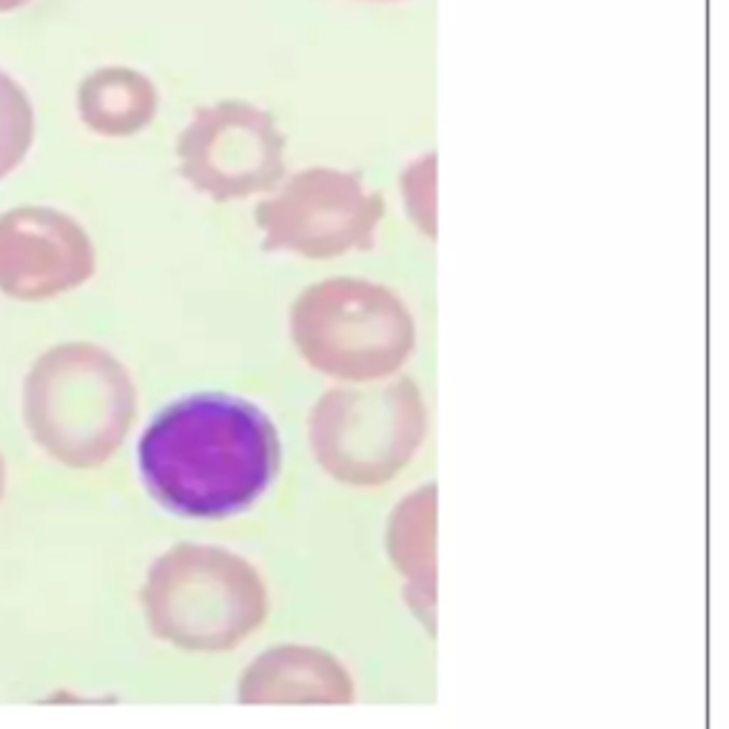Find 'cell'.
Here are the masks:
<instances>
[{
    "mask_svg": "<svg viewBox=\"0 0 729 729\" xmlns=\"http://www.w3.org/2000/svg\"><path fill=\"white\" fill-rule=\"evenodd\" d=\"M428 436V408L413 379L331 388L308 413V445L333 482L383 488Z\"/></svg>",
    "mask_w": 729,
    "mask_h": 729,
    "instance_id": "obj_5",
    "label": "cell"
},
{
    "mask_svg": "<svg viewBox=\"0 0 729 729\" xmlns=\"http://www.w3.org/2000/svg\"><path fill=\"white\" fill-rule=\"evenodd\" d=\"M160 94L143 71L103 66L78 86V112L100 137H132L155 121Z\"/></svg>",
    "mask_w": 729,
    "mask_h": 729,
    "instance_id": "obj_11",
    "label": "cell"
},
{
    "mask_svg": "<svg viewBox=\"0 0 729 729\" xmlns=\"http://www.w3.org/2000/svg\"><path fill=\"white\" fill-rule=\"evenodd\" d=\"M180 178L214 203L274 192L285 180V135L248 100L200 106L178 137Z\"/></svg>",
    "mask_w": 729,
    "mask_h": 729,
    "instance_id": "obj_7",
    "label": "cell"
},
{
    "mask_svg": "<svg viewBox=\"0 0 729 729\" xmlns=\"http://www.w3.org/2000/svg\"><path fill=\"white\" fill-rule=\"evenodd\" d=\"M29 0H0V12H14V9L26 7Z\"/></svg>",
    "mask_w": 729,
    "mask_h": 729,
    "instance_id": "obj_14",
    "label": "cell"
},
{
    "mask_svg": "<svg viewBox=\"0 0 729 729\" xmlns=\"http://www.w3.org/2000/svg\"><path fill=\"white\" fill-rule=\"evenodd\" d=\"M283 442L260 405L192 394L155 413L137 445L143 488L183 519H231L254 508L280 474Z\"/></svg>",
    "mask_w": 729,
    "mask_h": 729,
    "instance_id": "obj_1",
    "label": "cell"
},
{
    "mask_svg": "<svg viewBox=\"0 0 729 729\" xmlns=\"http://www.w3.org/2000/svg\"><path fill=\"white\" fill-rule=\"evenodd\" d=\"M385 217V203L356 171L314 166L276 185L257 206L262 248L305 260L371 251Z\"/></svg>",
    "mask_w": 729,
    "mask_h": 729,
    "instance_id": "obj_6",
    "label": "cell"
},
{
    "mask_svg": "<svg viewBox=\"0 0 729 729\" xmlns=\"http://www.w3.org/2000/svg\"><path fill=\"white\" fill-rule=\"evenodd\" d=\"M135 417V379L112 351L94 342L43 351L23 379L29 436L64 468H103L123 447Z\"/></svg>",
    "mask_w": 729,
    "mask_h": 729,
    "instance_id": "obj_2",
    "label": "cell"
},
{
    "mask_svg": "<svg viewBox=\"0 0 729 729\" xmlns=\"http://www.w3.org/2000/svg\"><path fill=\"white\" fill-rule=\"evenodd\" d=\"M240 704H354L356 684L337 656L308 645L260 652L237 681Z\"/></svg>",
    "mask_w": 729,
    "mask_h": 729,
    "instance_id": "obj_9",
    "label": "cell"
},
{
    "mask_svg": "<svg viewBox=\"0 0 729 729\" xmlns=\"http://www.w3.org/2000/svg\"><path fill=\"white\" fill-rule=\"evenodd\" d=\"M288 333L303 360L348 385L385 383L417 351L411 308L388 285L333 276L294 299Z\"/></svg>",
    "mask_w": 729,
    "mask_h": 729,
    "instance_id": "obj_4",
    "label": "cell"
},
{
    "mask_svg": "<svg viewBox=\"0 0 729 729\" xmlns=\"http://www.w3.org/2000/svg\"><path fill=\"white\" fill-rule=\"evenodd\" d=\"M388 556L402 576L405 595L428 630L436 616V488L413 490L388 522Z\"/></svg>",
    "mask_w": 729,
    "mask_h": 729,
    "instance_id": "obj_10",
    "label": "cell"
},
{
    "mask_svg": "<svg viewBox=\"0 0 729 729\" xmlns=\"http://www.w3.org/2000/svg\"><path fill=\"white\" fill-rule=\"evenodd\" d=\"M3 493H7V462L0 456V499H3Z\"/></svg>",
    "mask_w": 729,
    "mask_h": 729,
    "instance_id": "obj_15",
    "label": "cell"
},
{
    "mask_svg": "<svg viewBox=\"0 0 729 729\" xmlns=\"http://www.w3.org/2000/svg\"><path fill=\"white\" fill-rule=\"evenodd\" d=\"M371 3H399V0H371Z\"/></svg>",
    "mask_w": 729,
    "mask_h": 729,
    "instance_id": "obj_16",
    "label": "cell"
},
{
    "mask_svg": "<svg viewBox=\"0 0 729 729\" xmlns=\"http://www.w3.org/2000/svg\"><path fill=\"white\" fill-rule=\"evenodd\" d=\"M35 140V109L26 92L7 71H0V180L9 178Z\"/></svg>",
    "mask_w": 729,
    "mask_h": 729,
    "instance_id": "obj_12",
    "label": "cell"
},
{
    "mask_svg": "<svg viewBox=\"0 0 729 729\" xmlns=\"http://www.w3.org/2000/svg\"><path fill=\"white\" fill-rule=\"evenodd\" d=\"M151 636L185 652H228L269 616L260 570L217 545L183 542L151 561L140 590Z\"/></svg>",
    "mask_w": 729,
    "mask_h": 729,
    "instance_id": "obj_3",
    "label": "cell"
},
{
    "mask_svg": "<svg viewBox=\"0 0 729 729\" xmlns=\"http://www.w3.org/2000/svg\"><path fill=\"white\" fill-rule=\"evenodd\" d=\"M436 155H425L413 169L405 171V203L417 226L428 237H436Z\"/></svg>",
    "mask_w": 729,
    "mask_h": 729,
    "instance_id": "obj_13",
    "label": "cell"
},
{
    "mask_svg": "<svg viewBox=\"0 0 729 729\" xmlns=\"http://www.w3.org/2000/svg\"><path fill=\"white\" fill-rule=\"evenodd\" d=\"M94 274V246L75 217L18 206L0 214V291L18 303H46Z\"/></svg>",
    "mask_w": 729,
    "mask_h": 729,
    "instance_id": "obj_8",
    "label": "cell"
}]
</instances>
